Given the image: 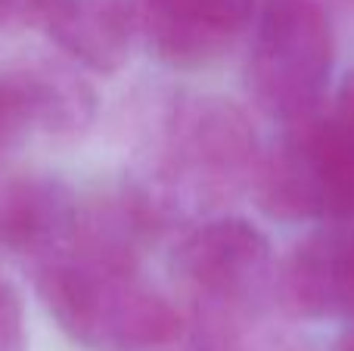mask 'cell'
<instances>
[{
    "instance_id": "cell-7",
    "label": "cell",
    "mask_w": 354,
    "mask_h": 351,
    "mask_svg": "<svg viewBox=\"0 0 354 351\" xmlns=\"http://www.w3.org/2000/svg\"><path fill=\"white\" fill-rule=\"evenodd\" d=\"M93 118V91L66 68H22L0 75V149L31 131L68 134Z\"/></svg>"
},
{
    "instance_id": "cell-14",
    "label": "cell",
    "mask_w": 354,
    "mask_h": 351,
    "mask_svg": "<svg viewBox=\"0 0 354 351\" xmlns=\"http://www.w3.org/2000/svg\"><path fill=\"white\" fill-rule=\"evenodd\" d=\"M336 351H354V327H348V330L342 333V339H339Z\"/></svg>"
},
{
    "instance_id": "cell-5",
    "label": "cell",
    "mask_w": 354,
    "mask_h": 351,
    "mask_svg": "<svg viewBox=\"0 0 354 351\" xmlns=\"http://www.w3.org/2000/svg\"><path fill=\"white\" fill-rule=\"evenodd\" d=\"M270 265V243L243 218H221L196 227L177 246L174 267L196 292L233 302L258 290Z\"/></svg>"
},
{
    "instance_id": "cell-15",
    "label": "cell",
    "mask_w": 354,
    "mask_h": 351,
    "mask_svg": "<svg viewBox=\"0 0 354 351\" xmlns=\"http://www.w3.org/2000/svg\"><path fill=\"white\" fill-rule=\"evenodd\" d=\"M345 3H354V0H345Z\"/></svg>"
},
{
    "instance_id": "cell-6",
    "label": "cell",
    "mask_w": 354,
    "mask_h": 351,
    "mask_svg": "<svg viewBox=\"0 0 354 351\" xmlns=\"http://www.w3.org/2000/svg\"><path fill=\"white\" fill-rule=\"evenodd\" d=\"M137 10L162 62L199 68L227 53L252 19L255 0H140Z\"/></svg>"
},
{
    "instance_id": "cell-10",
    "label": "cell",
    "mask_w": 354,
    "mask_h": 351,
    "mask_svg": "<svg viewBox=\"0 0 354 351\" xmlns=\"http://www.w3.org/2000/svg\"><path fill=\"white\" fill-rule=\"evenodd\" d=\"M75 230L78 205L59 180H16L0 193V246L10 252L53 258Z\"/></svg>"
},
{
    "instance_id": "cell-9",
    "label": "cell",
    "mask_w": 354,
    "mask_h": 351,
    "mask_svg": "<svg viewBox=\"0 0 354 351\" xmlns=\"http://www.w3.org/2000/svg\"><path fill=\"white\" fill-rule=\"evenodd\" d=\"M44 22L68 56L93 72H115L131 53L140 10L134 0H53Z\"/></svg>"
},
{
    "instance_id": "cell-13",
    "label": "cell",
    "mask_w": 354,
    "mask_h": 351,
    "mask_svg": "<svg viewBox=\"0 0 354 351\" xmlns=\"http://www.w3.org/2000/svg\"><path fill=\"white\" fill-rule=\"evenodd\" d=\"M330 115L336 118L339 128L354 140V75H348V78L342 81V87H339V93H336V106H333Z\"/></svg>"
},
{
    "instance_id": "cell-3",
    "label": "cell",
    "mask_w": 354,
    "mask_h": 351,
    "mask_svg": "<svg viewBox=\"0 0 354 351\" xmlns=\"http://www.w3.org/2000/svg\"><path fill=\"white\" fill-rule=\"evenodd\" d=\"M333 75V28L317 0H264L249 53L258 109L292 124L320 109Z\"/></svg>"
},
{
    "instance_id": "cell-12",
    "label": "cell",
    "mask_w": 354,
    "mask_h": 351,
    "mask_svg": "<svg viewBox=\"0 0 354 351\" xmlns=\"http://www.w3.org/2000/svg\"><path fill=\"white\" fill-rule=\"evenodd\" d=\"M53 0H0V28H22L44 19Z\"/></svg>"
},
{
    "instance_id": "cell-2",
    "label": "cell",
    "mask_w": 354,
    "mask_h": 351,
    "mask_svg": "<svg viewBox=\"0 0 354 351\" xmlns=\"http://www.w3.org/2000/svg\"><path fill=\"white\" fill-rule=\"evenodd\" d=\"M258 205L274 221H354V140L326 112L286 124L258 165Z\"/></svg>"
},
{
    "instance_id": "cell-11",
    "label": "cell",
    "mask_w": 354,
    "mask_h": 351,
    "mask_svg": "<svg viewBox=\"0 0 354 351\" xmlns=\"http://www.w3.org/2000/svg\"><path fill=\"white\" fill-rule=\"evenodd\" d=\"M0 351H28L22 302L6 280H0Z\"/></svg>"
},
{
    "instance_id": "cell-4",
    "label": "cell",
    "mask_w": 354,
    "mask_h": 351,
    "mask_svg": "<svg viewBox=\"0 0 354 351\" xmlns=\"http://www.w3.org/2000/svg\"><path fill=\"white\" fill-rule=\"evenodd\" d=\"M171 165L196 193L230 196L255 168L252 128L221 99H193L174 115Z\"/></svg>"
},
{
    "instance_id": "cell-8",
    "label": "cell",
    "mask_w": 354,
    "mask_h": 351,
    "mask_svg": "<svg viewBox=\"0 0 354 351\" xmlns=\"http://www.w3.org/2000/svg\"><path fill=\"white\" fill-rule=\"evenodd\" d=\"M283 302L299 317H354V227L330 224L289 255Z\"/></svg>"
},
{
    "instance_id": "cell-1",
    "label": "cell",
    "mask_w": 354,
    "mask_h": 351,
    "mask_svg": "<svg viewBox=\"0 0 354 351\" xmlns=\"http://www.w3.org/2000/svg\"><path fill=\"white\" fill-rule=\"evenodd\" d=\"M37 292L62 333L91 351H149L180 330L177 311L134 261L100 249L47 258Z\"/></svg>"
}]
</instances>
